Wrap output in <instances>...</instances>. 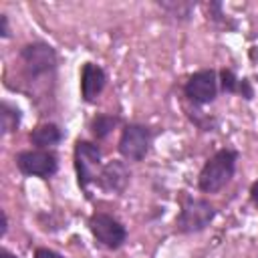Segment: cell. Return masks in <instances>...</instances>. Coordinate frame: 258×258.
I'll use <instances>...</instances> for the list:
<instances>
[{"label":"cell","instance_id":"7c38bea8","mask_svg":"<svg viewBox=\"0 0 258 258\" xmlns=\"http://www.w3.org/2000/svg\"><path fill=\"white\" fill-rule=\"evenodd\" d=\"M0 121H2V131L4 133H10L18 127L20 123V111L8 103H2L0 105Z\"/></svg>","mask_w":258,"mask_h":258},{"label":"cell","instance_id":"5bb4252c","mask_svg":"<svg viewBox=\"0 0 258 258\" xmlns=\"http://www.w3.org/2000/svg\"><path fill=\"white\" fill-rule=\"evenodd\" d=\"M222 87H224V91H228V93H234V91H236L238 79L234 77L232 71H222Z\"/></svg>","mask_w":258,"mask_h":258},{"label":"cell","instance_id":"8992f818","mask_svg":"<svg viewBox=\"0 0 258 258\" xmlns=\"http://www.w3.org/2000/svg\"><path fill=\"white\" fill-rule=\"evenodd\" d=\"M16 165L20 167L22 173L26 175H40V177H48L56 171V155L44 149H30V151H22L16 157Z\"/></svg>","mask_w":258,"mask_h":258},{"label":"cell","instance_id":"277c9868","mask_svg":"<svg viewBox=\"0 0 258 258\" xmlns=\"http://www.w3.org/2000/svg\"><path fill=\"white\" fill-rule=\"evenodd\" d=\"M89 228L97 242H101L107 248H119L127 238L125 228L107 214H93L89 220Z\"/></svg>","mask_w":258,"mask_h":258},{"label":"cell","instance_id":"ac0fdd59","mask_svg":"<svg viewBox=\"0 0 258 258\" xmlns=\"http://www.w3.org/2000/svg\"><path fill=\"white\" fill-rule=\"evenodd\" d=\"M0 258H18V256H14V254L8 252V250H0Z\"/></svg>","mask_w":258,"mask_h":258},{"label":"cell","instance_id":"7a4b0ae2","mask_svg":"<svg viewBox=\"0 0 258 258\" xmlns=\"http://www.w3.org/2000/svg\"><path fill=\"white\" fill-rule=\"evenodd\" d=\"M214 218V208L206 200H185L181 212L175 220L179 232H200L204 230Z\"/></svg>","mask_w":258,"mask_h":258},{"label":"cell","instance_id":"4fadbf2b","mask_svg":"<svg viewBox=\"0 0 258 258\" xmlns=\"http://www.w3.org/2000/svg\"><path fill=\"white\" fill-rule=\"evenodd\" d=\"M115 123H117L115 117H109V115H97V117L93 119V123H91V129H93L95 137L103 139V137L115 127Z\"/></svg>","mask_w":258,"mask_h":258},{"label":"cell","instance_id":"8fae6325","mask_svg":"<svg viewBox=\"0 0 258 258\" xmlns=\"http://www.w3.org/2000/svg\"><path fill=\"white\" fill-rule=\"evenodd\" d=\"M62 139V133L56 125L52 123H44V125H38L32 129L30 133V141L36 145V147H48V145H54Z\"/></svg>","mask_w":258,"mask_h":258},{"label":"cell","instance_id":"52a82bcc","mask_svg":"<svg viewBox=\"0 0 258 258\" xmlns=\"http://www.w3.org/2000/svg\"><path fill=\"white\" fill-rule=\"evenodd\" d=\"M216 91H218V81H216L214 71H200L191 75L189 81L185 83V95L194 103H200V105L214 101Z\"/></svg>","mask_w":258,"mask_h":258},{"label":"cell","instance_id":"9c48e42d","mask_svg":"<svg viewBox=\"0 0 258 258\" xmlns=\"http://www.w3.org/2000/svg\"><path fill=\"white\" fill-rule=\"evenodd\" d=\"M99 185L107 191H121L129 181V171L121 161L107 163L99 173Z\"/></svg>","mask_w":258,"mask_h":258},{"label":"cell","instance_id":"3957f363","mask_svg":"<svg viewBox=\"0 0 258 258\" xmlns=\"http://www.w3.org/2000/svg\"><path fill=\"white\" fill-rule=\"evenodd\" d=\"M99 165H101V151L97 145L89 141H77L75 147V167L79 175V185L87 187L91 181L99 177Z\"/></svg>","mask_w":258,"mask_h":258},{"label":"cell","instance_id":"30bf717a","mask_svg":"<svg viewBox=\"0 0 258 258\" xmlns=\"http://www.w3.org/2000/svg\"><path fill=\"white\" fill-rule=\"evenodd\" d=\"M105 87V73L101 67L87 62L83 69V81H81V91L85 101H95V97L103 91Z\"/></svg>","mask_w":258,"mask_h":258},{"label":"cell","instance_id":"2e32d148","mask_svg":"<svg viewBox=\"0 0 258 258\" xmlns=\"http://www.w3.org/2000/svg\"><path fill=\"white\" fill-rule=\"evenodd\" d=\"M250 196H252V200H254V204H258V181L252 185V189H250Z\"/></svg>","mask_w":258,"mask_h":258},{"label":"cell","instance_id":"5b68a950","mask_svg":"<svg viewBox=\"0 0 258 258\" xmlns=\"http://www.w3.org/2000/svg\"><path fill=\"white\" fill-rule=\"evenodd\" d=\"M149 141H151V133L147 127L143 125H127L123 129V135L119 139V151L123 157L139 161L145 157L147 149H149Z\"/></svg>","mask_w":258,"mask_h":258},{"label":"cell","instance_id":"9a60e30c","mask_svg":"<svg viewBox=\"0 0 258 258\" xmlns=\"http://www.w3.org/2000/svg\"><path fill=\"white\" fill-rule=\"evenodd\" d=\"M34 258H64V256H60L58 252L48 250V248H38L36 254H34Z\"/></svg>","mask_w":258,"mask_h":258},{"label":"cell","instance_id":"6da1fadb","mask_svg":"<svg viewBox=\"0 0 258 258\" xmlns=\"http://www.w3.org/2000/svg\"><path fill=\"white\" fill-rule=\"evenodd\" d=\"M234 167H236V153L230 149H222L218 151L214 157L208 159V163L204 165V169L200 171V189L214 194L218 189H222L234 175Z\"/></svg>","mask_w":258,"mask_h":258},{"label":"cell","instance_id":"ba28073f","mask_svg":"<svg viewBox=\"0 0 258 258\" xmlns=\"http://www.w3.org/2000/svg\"><path fill=\"white\" fill-rule=\"evenodd\" d=\"M22 60L28 67V71L32 75H40L46 73L54 67L56 62V54L52 50V46L44 44V42H34V44H26L22 48Z\"/></svg>","mask_w":258,"mask_h":258},{"label":"cell","instance_id":"e0dca14e","mask_svg":"<svg viewBox=\"0 0 258 258\" xmlns=\"http://www.w3.org/2000/svg\"><path fill=\"white\" fill-rule=\"evenodd\" d=\"M0 20H2V36H8V22H6V16H2Z\"/></svg>","mask_w":258,"mask_h":258}]
</instances>
